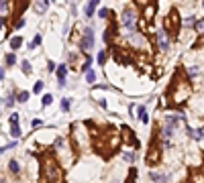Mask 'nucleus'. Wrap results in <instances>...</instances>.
<instances>
[{
    "mask_svg": "<svg viewBox=\"0 0 204 183\" xmlns=\"http://www.w3.org/2000/svg\"><path fill=\"white\" fill-rule=\"evenodd\" d=\"M194 29H196V33H198V35H204V19L196 20V23H194Z\"/></svg>",
    "mask_w": 204,
    "mask_h": 183,
    "instance_id": "obj_9",
    "label": "nucleus"
},
{
    "mask_svg": "<svg viewBox=\"0 0 204 183\" xmlns=\"http://www.w3.org/2000/svg\"><path fill=\"white\" fill-rule=\"evenodd\" d=\"M19 122V114H12L10 116V124H16Z\"/></svg>",
    "mask_w": 204,
    "mask_h": 183,
    "instance_id": "obj_28",
    "label": "nucleus"
},
{
    "mask_svg": "<svg viewBox=\"0 0 204 183\" xmlns=\"http://www.w3.org/2000/svg\"><path fill=\"white\" fill-rule=\"evenodd\" d=\"M20 45H23V39H20V37H12V39H10V49H12V51H16Z\"/></svg>",
    "mask_w": 204,
    "mask_h": 183,
    "instance_id": "obj_8",
    "label": "nucleus"
},
{
    "mask_svg": "<svg viewBox=\"0 0 204 183\" xmlns=\"http://www.w3.org/2000/svg\"><path fill=\"white\" fill-rule=\"evenodd\" d=\"M90 2H92L94 6H98V4H100V0H90Z\"/></svg>",
    "mask_w": 204,
    "mask_h": 183,
    "instance_id": "obj_33",
    "label": "nucleus"
},
{
    "mask_svg": "<svg viewBox=\"0 0 204 183\" xmlns=\"http://www.w3.org/2000/svg\"><path fill=\"white\" fill-rule=\"evenodd\" d=\"M153 12H155V6H153V4H149V6L145 8V19H147V20H151V16H153Z\"/></svg>",
    "mask_w": 204,
    "mask_h": 183,
    "instance_id": "obj_16",
    "label": "nucleus"
},
{
    "mask_svg": "<svg viewBox=\"0 0 204 183\" xmlns=\"http://www.w3.org/2000/svg\"><path fill=\"white\" fill-rule=\"evenodd\" d=\"M20 67H23V71L27 73V75H29V73L33 71V67H31V63L27 61V59H23V61H20Z\"/></svg>",
    "mask_w": 204,
    "mask_h": 183,
    "instance_id": "obj_11",
    "label": "nucleus"
},
{
    "mask_svg": "<svg viewBox=\"0 0 204 183\" xmlns=\"http://www.w3.org/2000/svg\"><path fill=\"white\" fill-rule=\"evenodd\" d=\"M86 82L88 83H94V82H96V73H94L92 69H88V71H86Z\"/></svg>",
    "mask_w": 204,
    "mask_h": 183,
    "instance_id": "obj_13",
    "label": "nucleus"
},
{
    "mask_svg": "<svg viewBox=\"0 0 204 183\" xmlns=\"http://www.w3.org/2000/svg\"><path fill=\"white\" fill-rule=\"evenodd\" d=\"M198 71H200V67H198V65H192V67L188 69V73H190L192 77H194V75H198Z\"/></svg>",
    "mask_w": 204,
    "mask_h": 183,
    "instance_id": "obj_22",
    "label": "nucleus"
},
{
    "mask_svg": "<svg viewBox=\"0 0 204 183\" xmlns=\"http://www.w3.org/2000/svg\"><path fill=\"white\" fill-rule=\"evenodd\" d=\"M94 10H96V6H94L92 2H88V4H86V10H84V12H86L88 19H92V16H94Z\"/></svg>",
    "mask_w": 204,
    "mask_h": 183,
    "instance_id": "obj_10",
    "label": "nucleus"
},
{
    "mask_svg": "<svg viewBox=\"0 0 204 183\" xmlns=\"http://www.w3.org/2000/svg\"><path fill=\"white\" fill-rule=\"evenodd\" d=\"M149 179H153V181H167V175H161L157 171H149Z\"/></svg>",
    "mask_w": 204,
    "mask_h": 183,
    "instance_id": "obj_7",
    "label": "nucleus"
},
{
    "mask_svg": "<svg viewBox=\"0 0 204 183\" xmlns=\"http://www.w3.org/2000/svg\"><path fill=\"white\" fill-rule=\"evenodd\" d=\"M137 114H139V116L145 114V106H139V108H137Z\"/></svg>",
    "mask_w": 204,
    "mask_h": 183,
    "instance_id": "obj_30",
    "label": "nucleus"
},
{
    "mask_svg": "<svg viewBox=\"0 0 204 183\" xmlns=\"http://www.w3.org/2000/svg\"><path fill=\"white\" fill-rule=\"evenodd\" d=\"M39 43H41V35H35V39H33V43H31V45H29V47H31V49H35V47H37V45H39Z\"/></svg>",
    "mask_w": 204,
    "mask_h": 183,
    "instance_id": "obj_21",
    "label": "nucleus"
},
{
    "mask_svg": "<svg viewBox=\"0 0 204 183\" xmlns=\"http://www.w3.org/2000/svg\"><path fill=\"white\" fill-rule=\"evenodd\" d=\"M65 73H68V65H59L57 67V77L59 79H65Z\"/></svg>",
    "mask_w": 204,
    "mask_h": 183,
    "instance_id": "obj_12",
    "label": "nucleus"
},
{
    "mask_svg": "<svg viewBox=\"0 0 204 183\" xmlns=\"http://www.w3.org/2000/svg\"><path fill=\"white\" fill-rule=\"evenodd\" d=\"M4 104H6V106H12V104H15V96H12V94H8V98H6V100H4Z\"/></svg>",
    "mask_w": 204,
    "mask_h": 183,
    "instance_id": "obj_25",
    "label": "nucleus"
},
{
    "mask_svg": "<svg viewBox=\"0 0 204 183\" xmlns=\"http://www.w3.org/2000/svg\"><path fill=\"white\" fill-rule=\"evenodd\" d=\"M10 134L15 136V138H19V136H20V128H19V122H16V124H12V126H10Z\"/></svg>",
    "mask_w": 204,
    "mask_h": 183,
    "instance_id": "obj_14",
    "label": "nucleus"
},
{
    "mask_svg": "<svg viewBox=\"0 0 204 183\" xmlns=\"http://www.w3.org/2000/svg\"><path fill=\"white\" fill-rule=\"evenodd\" d=\"M15 61H16V57L12 53H8L6 55V65H15Z\"/></svg>",
    "mask_w": 204,
    "mask_h": 183,
    "instance_id": "obj_19",
    "label": "nucleus"
},
{
    "mask_svg": "<svg viewBox=\"0 0 204 183\" xmlns=\"http://www.w3.org/2000/svg\"><path fill=\"white\" fill-rule=\"evenodd\" d=\"M47 8H49V0H37V2H35V10L41 12V15H43Z\"/></svg>",
    "mask_w": 204,
    "mask_h": 183,
    "instance_id": "obj_6",
    "label": "nucleus"
},
{
    "mask_svg": "<svg viewBox=\"0 0 204 183\" xmlns=\"http://www.w3.org/2000/svg\"><path fill=\"white\" fill-rule=\"evenodd\" d=\"M92 47H94V31L92 27H88V29H84V39L80 43V49H82V53H88V51H92Z\"/></svg>",
    "mask_w": 204,
    "mask_h": 183,
    "instance_id": "obj_2",
    "label": "nucleus"
},
{
    "mask_svg": "<svg viewBox=\"0 0 204 183\" xmlns=\"http://www.w3.org/2000/svg\"><path fill=\"white\" fill-rule=\"evenodd\" d=\"M0 79H4V69L0 67Z\"/></svg>",
    "mask_w": 204,
    "mask_h": 183,
    "instance_id": "obj_32",
    "label": "nucleus"
},
{
    "mask_svg": "<svg viewBox=\"0 0 204 183\" xmlns=\"http://www.w3.org/2000/svg\"><path fill=\"white\" fill-rule=\"evenodd\" d=\"M27 100H29V92H20V94H19V102H23V104H24Z\"/></svg>",
    "mask_w": 204,
    "mask_h": 183,
    "instance_id": "obj_20",
    "label": "nucleus"
},
{
    "mask_svg": "<svg viewBox=\"0 0 204 183\" xmlns=\"http://www.w3.org/2000/svg\"><path fill=\"white\" fill-rule=\"evenodd\" d=\"M43 177L47 179V181H59V179H61V173H59V169H57V163H55L53 159H47V161H45Z\"/></svg>",
    "mask_w": 204,
    "mask_h": 183,
    "instance_id": "obj_1",
    "label": "nucleus"
},
{
    "mask_svg": "<svg viewBox=\"0 0 204 183\" xmlns=\"http://www.w3.org/2000/svg\"><path fill=\"white\" fill-rule=\"evenodd\" d=\"M122 159H125V161H129V163H131V161H133V155H131V153H125V155H122Z\"/></svg>",
    "mask_w": 204,
    "mask_h": 183,
    "instance_id": "obj_29",
    "label": "nucleus"
},
{
    "mask_svg": "<svg viewBox=\"0 0 204 183\" xmlns=\"http://www.w3.org/2000/svg\"><path fill=\"white\" fill-rule=\"evenodd\" d=\"M104 61H106V55H104V51H100V53H98V63L104 65Z\"/></svg>",
    "mask_w": 204,
    "mask_h": 183,
    "instance_id": "obj_26",
    "label": "nucleus"
},
{
    "mask_svg": "<svg viewBox=\"0 0 204 183\" xmlns=\"http://www.w3.org/2000/svg\"><path fill=\"white\" fill-rule=\"evenodd\" d=\"M8 167H10V171H12L15 175H19V173H20V167H19V163H16V161H10Z\"/></svg>",
    "mask_w": 204,
    "mask_h": 183,
    "instance_id": "obj_15",
    "label": "nucleus"
},
{
    "mask_svg": "<svg viewBox=\"0 0 204 183\" xmlns=\"http://www.w3.org/2000/svg\"><path fill=\"white\" fill-rule=\"evenodd\" d=\"M43 86H45L43 82H37V83H35V87H33V92H35V94H41V90H43Z\"/></svg>",
    "mask_w": 204,
    "mask_h": 183,
    "instance_id": "obj_23",
    "label": "nucleus"
},
{
    "mask_svg": "<svg viewBox=\"0 0 204 183\" xmlns=\"http://www.w3.org/2000/svg\"><path fill=\"white\" fill-rule=\"evenodd\" d=\"M8 15H10V0H0V16L4 19Z\"/></svg>",
    "mask_w": 204,
    "mask_h": 183,
    "instance_id": "obj_5",
    "label": "nucleus"
},
{
    "mask_svg": "<svg viewBox=\"0 0 204 183\" xmlns=\"http://www.w3.org/2000/svg\"><path fill=\"white\" fill-rule=\"evenodd\" d=\"M121 23H122V27H126L129 31H135V27H137L135 10H125V12L121 15Z\"/></svg>",
    "mask_w": 204,
    "mask_h": 183,
    "instance_id": "obj_3",
    "label": "nucleus"
},
{
    "mask_svg": "<svg viewBox=\"0 0 204 183\" xmlns=\"http://www.w3.org/2000/svg\"><path fill=\"white\" fill-rule=\"evenodd\" d=\"M202 8H204V2H202Z\"/></svg>",
    "mask_w": 204,
    "mask_h": 183,
    "instance_id": "obj_35",
    "label": "nucleus"
},
{
    "mask_svg": "<svg viewBox=\"0 0 204 183\" xmlns=\"http://www.w3.org/2000/svg\"><path fill=\"white\" fill-rule=\"evenodd\" d=\"M2 27H4V20H2V16H0V29H2Z\"/></svg>",
    "mask_w": 204,
    "mask_h": 183,
    "instance_id": "obj_34",
    "label": "nucleus"
},
{
    "mask_svg": "<svg viewBox=\"0 0 204 183\" xmlns=\"http://www.w3.org/2000/svg\"><path fill=\"white\" fill-rule=\"evenodd\" d=\"M98 16H100V19H106V16H108V10H106V8L98 10Z\"/></svg>",
    "mask_w": 204,
    "mask_h": 183,
    "instance_id": "obj_27",
    "label": "nucleus"
},
{
    "mask_svg": "<svg viewBox=\"0 0 204 183\" xmlns=\"http://www.w3.org/2000/svg\"><path fill=\"white\" fill-rule=\"evenodd\" d=\"M157 45H159L161 51H170V35H167V31L157 33Z\"/></svg>",
    "mask_w": 204,
    "mask_h": 183,
    "instance_id": "obj_4",
    "label": "nucleus"
},
{
    "mask_svg": "<svg viewBox=\"0 0 204 183\" xmlns=\"http://www.w3.org/2000/svg\"><path fill=\"white\" fill-rule=\"evenodd\" d=\"M61 110L63 112L69 110V98H63V100H61Z\"/></svg>",
    "mask_w": 204,
    "mask_h": 183,
    "instance_id": "obj_18",
    "label": "nucleus"
},
{
    "mask_svg": "<svg viewBox=\"0 0 204 183\" xmlns=\"http://www.w3.org/2000/svg\"><path fill=\"white\" fill-rule=\"evenodd\" d=\"M194 23H196V16H188V19H184V24H186V27H192Z\"/></svg>",
    "mask_w": 204,
    "mask_h": 183,
    "instance_id": "obj_24",
    "label": "nucleus"
},
{
    "mask_svg": "<svg viewBox=\"0 0 204 183\" xmlns=\"http://www.w3.org/2000/svg\"><path fill=\"white\" fill-rule=\"evenodd\" d=\"M47 69H49V71H53V69H55V63L49 61V63H47Z\"/></svg>",
    "mask_w": 204,
    "mask_h": 183,
    "instance_id": "obj_31",
    "label": "nucleus"
},
{
    "mask_svg": "<svg viewBox=\"0 0 204 183\" xmlns=\"http://www.w3.org/2000/svg\"><path fill=\"white\" fill-rule=\"evenodd\" d=\"M51 102H53V96H51V94H45L43 96V106H49Z\"/></svg>",
    "mask_w": 204,
    "mask_h": 183,
    "instance_id": "obj_17",
    "label": "nucleus"
}]
</instances>
